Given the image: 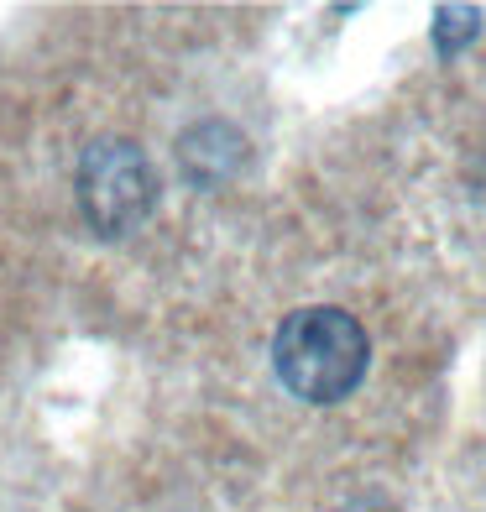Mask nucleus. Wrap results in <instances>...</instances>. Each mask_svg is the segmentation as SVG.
Wrapping results in <instances>:
<instances>
[{
	"instance_id": "obj_3",
	"label": "nucleus",
	"mask_w": 486,
	"mask_h": 512,
	"mask_svg": "<svg viewBox=\"0 0 486 512\" xmlns=\"http://www.w3.org/2000/svg\"><path fill=\"white\" fill-rule=\"evenodd\" d=\"M476 32H481V11L476 6H439L434 11V48L445 58L466 48Z\"/></svg>"
},
{
	"instance_id": "obj_1",
	"label": "nucleus",
	"mask_w": 486,
	"mask_h": 512,
	"mask_svg": "<svg viewBox=\"0 0 486 512\" xmlns=\"http://www.w3.org/2000/svg\"><path fill=\"white\" fill-rule=\"evenodd\" d=\"M372 361V340H366L361 319L314 304V309H293L272 335V371L293 398L304 403H340L351 398L366 377Z\"/></svg>"
},
{
	"instance_id": "obj_4",
	"label": "nucleus",
	"mask_w": 486,
	"mask_h": 512,
	"mask_svg": "<svg viewBox=\"0 0 486 512\" xmlns=\"http://www.w3.org/2000/svg\"><path fill=\"white\" fill-rule=\"evenodd\" d=\"M340 512H398V507H392L387 497H377V492H372V497H356V502H345Z\"/></svg>"
},
{
	"instance_id": "obj_2",
	"label": "nucleus",
	"mask_w": 486,
	"mask_h": 512,
	"mask_svg": "<svg viewBox=\"0 0 486 512\" xmlns=\"http://www.w3.org/2000/svg\"><path fill=\"white\" fill-rule=\"evenodd\" d=\"M157 204V173L126 136H100L79 157V209L100 236H126Z\"/></svg>"
}]
</instances>
